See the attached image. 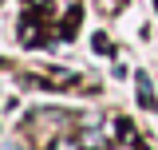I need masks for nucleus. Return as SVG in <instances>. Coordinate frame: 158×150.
<instances>
[{
	"label": "nucleus",
	"mask_w": 158,
	"mask_h": 150,
	"mask_svg": "<svg viewBox=\"0 0 158 150\" xmlns=\"http://www.w3.org/2000/svg\"><path fill=\"white\" fill-rule=\"evenodd\" d=\"M135 83H138V103H142L146 111H154L158 99H154V91H150V75H146V71H135Z\"/></svg>",
	"instance_id": "1"
},
{
	"label": "nucleus",
	"mask_w": 158,
	"mask_h": 150,
	"mask_svg": "<svg viewBox=\"0 0 158 150\" xmlns=\"http://www.w3.org/2000/svg\"><path fill=\"white\" fill-rule=\"evenodd\" d=\"M154 8H158V0H154Z\"/></svg>",
	"instance_id": "5"
},
{
	"label": "nucleus",
	"mask_w": 158,
	"mask_h": 150,
	"mask_svg": "<svg viewBox=\"0 0 158 150\" xmlns=\"http://www.w3.org/2000/svg\"><path fill=\"white\" fill-rule=\"evenodd\" d=\"M56 150H83V142H79V138H59Z\"/></svg>",
	"instance_id": "4"
},
{
	"label": "nucleus",
	"mask_w": 158,
	"mask_h": 150,
	"mask_svg": "<svg viewBox=\"0 0 158 150\" xmlns=\"http://www.w3.org/2000/svg\"><path fill=\"white\" fill-rule=\"evenodd\" d=\"M95 4H99V12H103V16H118V12L127 8V0H95Z\"/></svg>",
	"instance_id": "3"
},
{
	"label": "nucleus",
	"mask_w": 158,
	"mask_h": 150,
	"mask_svg": "<svg viewBox=\"0 0 158 150\" xmlns=\"http://www.w3.org/2000/svg\"><path fill=\"white\" fill-rule=\"evenodd\" d=\"M79 142H83V150H107V131L103 127H91V131L79 134Z\"/></svg>",
	"instance_id": "2"
}]
</instances>
